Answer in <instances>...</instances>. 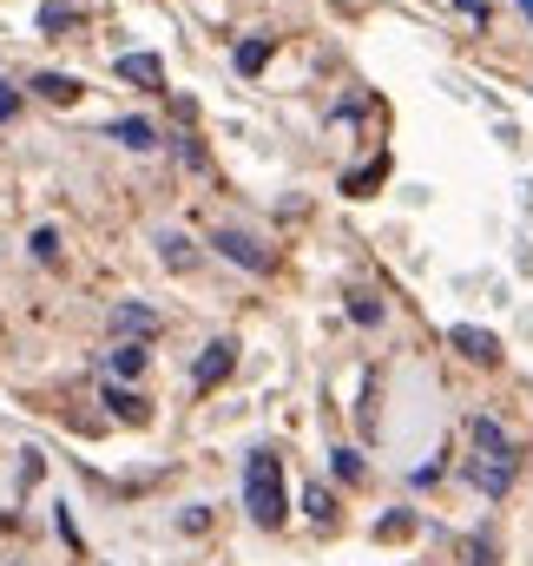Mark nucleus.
Here are the masks:
<instances>
[{
    "instance_id": "obj_1",
    "label": "nucleus",
    "mask_w": 533,
    "mask_h": 566,
    "mask_svg": "<svg viewBox=\"0 0 533 566\" xmlns=\"http://www.w3.org/2000/svg\"><path fill=\"white\" fill-rule=\"evenodd\" d=\"M468 448H474V454H468V481L501 501V494L514 488V474H521V454H514L508 428L488 422V416H474V422H468Z\"/></svg>"
},
{
    "instance_id": "obj_2",
    "label": "nucleus",
    "mask_w": 533,
    "mask_h": 566,
    "mask_svg": "<svg viewBox=\"0 0 533 566\" xmlns=\"http://www.w3.org/2000/svg\"><path fill=\"white\" fill-rule=\"evenodd\" d=\"M244 507H251L258 527H283V461L270 448H258L244 461Z\"/></svg>"
},
{
    "instance_id": "obj_3",
    "label": "nucleus",
    "mask_w": 533,
    "mask_h": 566,
    "mask_svg": "<svg viewBox=\"0 0 533 566\" xmlns=\"http://www.w3.org/2000/svg\"><path fill=\"white\" fill-rule=\"evenodd\" d=\"M211 244H218V258H231V264H244V271H258V277H270V264H276L264 244H258V238H244V231H218Z\"/></svg>"
},
{
    "instance_id": "obj_4",
    "label": "nucleus",
    "mask_w": 533,
    "mask_h": 566,
    "mask_svg": "<svg viewBox=\"0 0 533 566\" xmlns=\"http://www.w3.org/2000/svg\"><path fill=\"white\" fill-rule=\"evenodd\" d=\"M448 343H454L468 363H481V369H494V363H501V343H494L488 329H474V323H454V329H448Z\"/></svg>"
},
{
    "instance_id": "obj_5",
    "label": "nucleus",
    "mask_w": 533,
    "mask_h": 566,
    "mask_svg": "<svg viewBox=\"0 0 533 566\" xmlns=\"http://www.w3.org/2000/svg\"><path fill=\"white\" fill-rule=\"evenodd\" d=\"M231 363H238V343H211V349L198 356V369H191V382H198V389H218V382L231 376Z\"/></svg>"
},
{
    "instance_id": "obj_6",
    "label": "nucleus",
    "mask_w": 533,
    "mask_h": 566,
    "mask_svg": "<svg viewBox=\"0 0 533 566\" xmlns=\"http://www.w3.org/2000/svg\"><path fill=\"white\" fill-rule=\"evenodd\" d=\"M119 80H133V86H145V93H158L165 66H158V53H119Z\"/></svg>"
},
{
    "instance_id": "obj_7",
    "label": "nucleus",
    "mask_w": 533,
    "mask_h": 566,
    "mask_svg": "<svg viewBox=\"0 0 533 566\" xmlns=\"http://www.w3.org/2000/svg\"><path fill=\"white\" fill-rule=\"evenodd\" d=\"M33 93H40L46 106H73V99H80V80H73V73H33Z\"/></svg>"
},
{
    "instance_id": "obj_8",
    "label": "nucleus",
    "mask_w": 533,
    "mask_h": 566,
    "mask_svg": "<svg viewBox=\"0 0 533 566\" xmlns=\"http://www.w3.org/2000/svg\"><path fill=\"white\" fill-rule=\"evenodd\" d=\"M113 329H119V336H151V329H158V316H151V310H145V303H119V310H113Z\"/></svg>"
},
{
    "instance_id": "obj_9",
    "label": "nucleus",
    "mask_w": 533,
    "mask_h": 566,
    "mask_svg": "<svg viewBox=\"0 0 533 566\" xmlns=\"http://www.w3.org/2000/svg\"><path fill=\"white\" fill-rule=\"evenodd\" d=\"M113 139L133 145V151H151V145H158V126H151V119H119V126H113Z\"/></svg>"
},
{
    "instance_id": "obj_10",
    "label": "nucleus",
    "mask_w": 533,
    "mask_h": 566,
    "mask_svg": "<svg viewBox=\"0 0 533 566\" xmlns=\"http://www.w3.org/2000/svg\"><path fill=\"white\" fill-rule=\"evenodd\" d=\"M383 178H389V158H369L363 171L343 178V191H349V198H369V185H383Z\"/></svg>"
},
{
    "instance_id": "obj_11",
    "label": "nucleus",
    "mask_w": 533,
    "mask_h": 566,
    "mask_svg": "<svg viewBox=\"0 0 533 566\" xmlns=\"http://www.w3.org/2000/svg\"><path fill=\"white\" fill-rule=\"evenodd\" d=\"M106 409H113V416H126V422H145V416H151L133 389H119V382H106Z\"/></svg>"
},
{
    "instance_id": "obj_12",
    "label": "nucleus",
    "mask_w": 533,
    "mask_h": 566,
    "mask_svg": "<svg viewBox=\"0 0 533 566\" xmlns=\"http://www.w3.org/2000/svg\"><path fill=\"white\" fill-rule=\"evenodd\" d=\"M158 244H165V264H171V271H191V264H198V251H191V238H178V231H165Z\"/></svg>"
},
{
    "instance_id": "obj_13",
    "label": "nucleus",
    "mask_w": 533,
    "mask_h": 566,
    "mask_svg": "<svg viewBox=\"0 0 533 566\" xmlns=\"http://www.w3.org/2000/svg\"><path fill=\"white\" fill-rule=\"evenodd\" d=\"M138 369H145V343H119V349H113V376H126V382H133Z\"/></svg>"
},
{
    "instance_id": "obj_14",
    "label": "nucleus",
    "mask_w": 533,
    "mask_h": 566,
    "mask_svg": "<svg viewBox=\"0 0 533 566\" xmlns=\"http://www.w3.org/2000/svg\"><path fill=\"white\" fill-rule=\"evenodd\" d=\"M27 251H33L40 264H53V258H60V231H53V224H40V231L27 238Z\"/></svg>"
},
{
    "instance_id": "obj_15",
    "label": "nucleus",
    "mask_w": 533,
    "mask_h": 566,
    "mask_svg": "<svg viewBox=\"0 0 533 566\" xmlns=\"http://www.w3.org/2000/svg\"><path fill=\"white\" fill-rule=\"evenodd\" d=\"M303 514H310V521H336V501H330V488H303Z\"/></svg>"
},
{
    "instance_id": "obj_16",
    "label": "nucleus",
    "mask_w": 533,
    "mask_h": 566,
    "mask_svg": "<svg viewBox=\"0 0 533 566\" xmlns=\"http://www.w3.org/2000/svg\"><path fill=\"white\" fill-rule=\"evenodd\" d=\"M264 60H270V40H244L238 46V73H264Z\"/></svg>"
},
{
    "instance_id": "obj_17",
    "label": "nucleus",
    "mask_w": 533,
    "mask_h": 566,
    "mask_svg": "<svg viewBox=\"0 0 533 566\" xmlns=\"http://www.w3.org/2000/svg\"><path fill=\"white\" fill-rule=\"evenodd\" d=\"M349 316H356V323H383V303H376V296H363V290H356V296H349Z\"/></svg>"
},
{
    "instance_id": "obj_18",
    "label": "nucleus",
    "mask_w": 533,
    "mask_h": 566,
    "mask_svg": "<svg viewBox=\"0 0 533 566\" xmlns=\"http://www.w3.org/2000/svg\"><path fill=\"white\" fill-rule=\"evenodd\" d=\"M73 20H80V13H73V7H60V0H46V7H40V27H73Z\"/></svg>"
},
{
    "instance_id": "obj_19",
    "label": "nucleus",
    "mask_w": 533,
    "mask_h": 566,
    "mask_svg": "<svg viewBox=\"0 0 533 566\" xmlns=\"http://www.w3.org/2000/svg\"><path fill=\"white\" fill-rule=\"evenodd\" d=\"M336 474H343V481H363V454H356V448H336Z\"/></svg>"
},
{
    "instance_id": "obj_20",
    "label": "nucleus",
    "mask_w": 533,
    "mask_h": 566,
    "mask_svg": "<svg viewBox=\"0 0 533 566\" xmlns=\"http://www.w3.org/2000/svg\"><path fill=\"white\" fill-rule=\"evenodd\" d=\"M13 113H20V93H13V86L0 80V119H13Z\"/></svg>"
},
{
    "instance_id": "obj_21",
    "label": "nucleus",
    "mask_w": 533,
    "mask_h": 566,
    "mask_svg": "<svg viewBox=\"0 0 533 566\" xmlns=\"http://www.w3.org/2000/svg\"><path fill=\"white\" fill-rule=\"evenodd\" d=\"M468 560H474V566H494V547H488V541H468Z\"/></svg>"
},
{
    "instance_id": "obj_22",
    "label": "nucleus",
    "mask_w": 533,
    "mask_h": 566,
    "mask_svg": "<svg viewBox=\"0 0 533 566\" xmlns=\"http://www.w3.org/2000/svg\"><path fill=\"white\" fill-rule=\"evenodd\" d=\"M461 13H474V20H488V0H454Z\"/></svg>"
},
{
    "instance_id": "obj_23",
    "label": "nucleus",
    "mask_w": 533,
    "mask_h": 566,
    "mask_svg": "<svg viewBox=\"0 0 533 566\" xmlns=\"http://www.w3.org/2000/svg\"><path fill=\"white\" fill-rule=\"evenodd\" d=\"M521 13H527V20H533V0H521Z\"/></svg>"
}]
</instances>
